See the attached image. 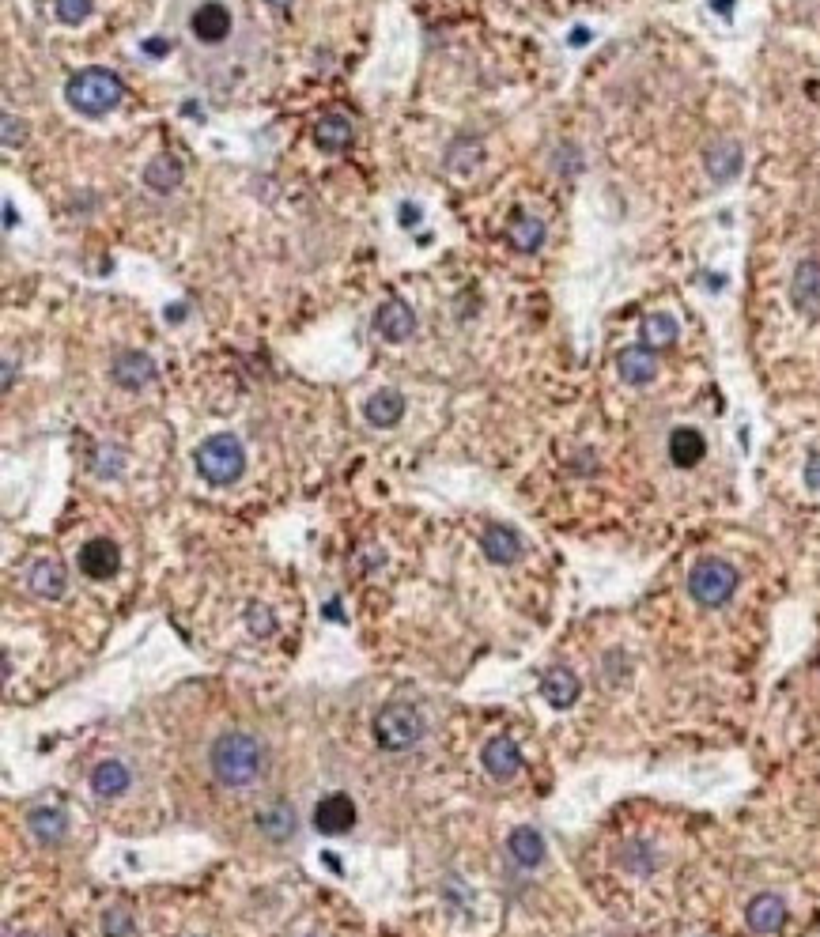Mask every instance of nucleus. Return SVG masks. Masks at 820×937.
I'll list each match as a JSON object with an SVG mask.
<instances>
[{
  "instance_id": "nucleus-21",
  "label": "nucleus",
  "mask_w": 820,
  "mask_h": 937,
  "mask_svg": "<svg viewBox=\"0 0 820 937\" xmlns=\"http://www.w3.org/2000/svg\"><path fill=\"white\" fill-rule=\"evenodd\" d=\"M363 416H367V424L371 427L401 424V416H405V397H401V390L371 393V397H367V405H363Z\"/></svg>"
},
{
  "instance_id": "nucleus-14",
  "label": "nucleus",
  "mask_w": 820,
  "mask_h": 937,
  "mask_svg": "<svg viewBox=\"0 0 820 937\" xmlns=\"http://www.w3.org/2000/svg\"><path fill=\"white\" fill-rule=\"evenodd\" d=\"M616 371H620V378H624L628 386H647V382H654V375H658V356H654V348H647V344H632V348H624V352L616 356Z\"/></svg>"
},
{
  "instance_id": "nucleus-33",
  "label": "nucleus",
  "mask_w": 820,
  "mask_h": 937,
  "mask_svg": "<svg viewBox=\"0 0 820 937\" xmlns=\"http://www.w3.org/2000/svg\"><path fill=\"white\" fill-rule=\"evenodd\" d=\"M246 624H250L254 635H273L276 631V620L265 605H250V609H246Z\"/></svg>"
},
{
  "instance_id": "nucleus-20",
  "label": "nucleus",
  "mask_w": 820,
  "mask_h": 937,
  "mask_svg": "<svg viewBox=\"0 0 820 937\" xmlns=\"http://www.w3.org/2000/svg\"><path fill=\"white\" fill-rule=\"evenodd\" d=\"M507 851H511V858L522 869L541 866V862H545V835L537 832V828H530V824H522V828H514V832L507 835Z\"/></svg>"
},
{
  "instance_id": "nucleus-5",
  "label": "nucleus",
  "mask_w": 820,
  "mask_h": 937,
  "mask_svg": "<svg viewBox=\"0 0 820 937\" xmlns=\"http://www.w3.org/2000/svg\"><path fill=\"white\" fill-rule=\"evenodd\" d=\"M424 737V715L412 703H390L375 715V741L390 752H405Z\"/></svg>"
},
{
  "instance_id": "nucleus-39",
  "label": "nucleus",
  "mask_w": 820,
  "mask_h": 937,
  "mask_svg": "<svg viewBox=\"0 0 820 937\" xmlns=\"http://www.w3.org/2000/svg\"><path fill=\"white\" fill-rule=\"evenodd\" d=\"M711 8L722 12V16H730V12H734V0H711Z\"/></svg>"
},
{
  "instance_id": "nucleus-31",
  "label": "nucleus",
  "mask_w": 820,
  "mask_h": 937,
  "mask_svg": "<svg viewBox=\"0 0 820 937\" xmlns=\"http://www.w3.org/2000/svg\"><path fill=\"white\" fill-rule=\"evenodd\" d=\"M103 934L106 937H137V922L125 907H114L103 915Z\"/></svg>"
},
{
  "instance_id": "nucleus-22",
  "label": "nucleus",
  "mask_w": 820,
  "mask_h": 937,
  "mask_svg": "<svg viewBox=\"0 0 820 937\" xmlns=\"http://www.w3.org/2000/svg\"><path fill=\"white\" fill-rule=\"evenodd\" d=\"M314 144L329 155L344 152V148L352 144V121L344 118V114H325V118L314 125Z\"/></svg>"
},
{
  "instance_id": "nucleus-15",
  "label": "nucleus",
  "mask_w": 820,
  "mask_h": 937,
  "mask_svg": "<svg viewBox=\"0 0 820 937\" xmlns=\"http://www.w3.org/2000/svg\"><path fill=\"white\" fill-rule=\"evenodd\" d=\"M480 760H484V771H488L492 779L507 783V779L518 775V767H522V752H518V745H514L511 737H492V741L484 745V752H480Z\"/></svg>"
},
{
  "instance_id": "nucleus-27",
  "label": "nucleus",
  "mask_w": 820,
  "mask_h": 937,
  "mask_svg": "<svg viewBox=\"0 0 820 937\" xmlns=\"http://www.w3.org/2000/svg\"><path fill=\"white\" fill-rule=\"evenodd\" d=\"M677 333H681V329H677V318H669V314H647L643 325H639V337H643V344L654 348V352L677 344Z\"/></svg>"
},
{
  "instance_id": "nucleus-12",
  "label": "nucleus",
  "mask_w": 820,
  "mask_h": 937,
  "mask_svg": "<svg viewBox=\"0 0 820 937\" xmlns=\"http://www.w3.org/2000/svg\"><path fill=\"white\" fill-rule=\"evenodd\" d=\"M118 567H121V552L114 541L95 537V541H87V545L80 548V571H84L87 579L103 582V579H110V575H118Z\"/></svg>"
},
{
  "instance_id": "nucleus-13",
  "label": "nucleus",
  "mask_w": 820,
  "mask_h": 937,
  "mask_svg": "<svg viewBox=\"0 0 820 937\" xmlns=\"http://www.w3.org/2000/svg\"><path fill=\"white\" fill-rule=\"evenodd\" d=\"M745 922H749L752 934H775V930H783L786 922V903L775 892H760L745 907Z\"/></svg>"
},
{
  "instance_id": "nucleus-34",
  "label": "nucleus",
  "mask_w": 820,
  "mask_h": 937,
  "mask_svg": "<svg viewBox=\"0 0 820 937\" xmlns=\"http://www.w3.org/2000/svg\"><path fill=\"white\" fill-rule=\"evenodd\" d=\"M23 137H27L23 121H16V114H12V110H4V144H8V148H19V144H23Z\"/></svg>"
},
{
  "instance_id": "nucleus-25",
  "label": "nucleus",
  "mask_w": 820,
  "mask_h": 937,
  "mask_svg": "<svg viewBox=\"0 0 820 937\" xmlns=\"http://www.w3.org/2000/svg\"><path fill=\"white\" fill-rule=\"evenodd\" d=\"M65 586H69V579H65V567L57 560H38L35 567H31V590H35L38 597L57 601V597L65 594Z\"/></svg>"
},
{
  "instance_id": "nucleus-38",
  "label": "nucleus",
  "mask_w": 820,
  "mask_h": 937,
  "mask_svg": "<svg viewBox=\"0 0 820 937\" xmlns=\"http://www.w3.org/2000/svg\"><path fill=\"white\" fill-rule=\"evenodd\" d=\"M163 318H167V322H182V318H186V303H174V307H167V310H163Z\"/></svg>"
},
{
  "instance_id": "nucleus-6",
  "label": "nucleus",
  "mask_w": 820,
  "mask_h": 937,
  "mask_svg": "<svg viewBox=\"0 0 820 937\" xmlns=\"http://www.w3.org/2000/svg\"><path fill=\"white\" fill-rule=\"evenodd\" d=\"M231 27H235V19H231V12L223 8L220 0H205V4L193 8V16H189V31H193L197 42H205V46H220L223 38L231 35Z\"/></svg>"
},
{
  "instance_id": "nucleus-41",
  "label": "nucleus",
  "mask_w": 820,
  "mask_h": 937,
  "mask_svg": "<svg viewBox=\"0 0 820 937\" xmlns=\"http://www.w3.org/2000/svg\"><path fill=\"white\" fill-rule=\"evenodd\" d=\"M4 223L16 227V208H12V201H4Z\"/></svg>"
},
{
  "instance_id": "nucleus-30",
  "label": "nucleus",
  "mask_w": 820,
  "mask_h": 937,
  "mask_svg": "<svg viewBox=\"0 0 820 937\" xmlns=\"http://www.w3.org/2000/svg\"><path fill=\"white\" fill-rule=\"evenodd\" d=\"M91 12H95V0H53V16L65 27H80Z\"/></svg>"
},
{
  "instance_id": "nucleus-36",
  "label": "nucleus",
  "mask_w": 820,
  "mask_h": 937,
  "mask_svg": "<svg viewBox=\"0 0 820 937\" xmlns=\"http://www.w3.org/2000/svg\"><path fill=\"white\" fill-rule=\"evenodd\" d=\"M144 50H148V57H167V53H171V42H163V38H148V42H144Z\"/></svg>"
},
{
  "instance_id": "nucleus-10",
  "label": "nucleus",
  "mask_w": 820,
  "mask_h": 937,
  "mask_svg": "<svg viewBox=\"0 0 820 937\" xmlns=\"http://www.w3.org/2000/svg\"><path fill=\"white\" fill-rule=\"evenodd\" d=\"M110 378L118 382L121 390L137 393L155 382V359L148 352H121L114 359V367H110Z\"/></svg>"
},
{
  "instance_id": "nucleus-32",
  "label": "nucleus",
  "mask_w": 820,
  "mask_h": 937,
  "mask_svg": "<svg viewBox=\"0 0 820 937\" xmlns=\"http://www.w3.org/2000/svg\"><path fill=\"white\" fill-rule=\"evenodd\" d=\"M121 469H125V454H121L118 446H103L99 458H95V473L99 477H118Z\"/></svg>"
},
{
  "instance_id": "nucleus-16",
  "label": "nucleus",
  "mask_w": 820,
  "mask_h": 937,
  "mask_svg": "<svg viewBox=\"0 0 820 937\" xmlns=\"http://www.w3.org/2000/svg\"><path fill=\"white\" fill-rule=\"evenodd\" d=\"M480 548H484V556L492 563H499V567H511V563L522 560V537L514 533L511 526H488L484 529V537H480Z\"/></svg>"
},
{
  "instance_id": "nucleus-2",
  "label": "nucleus",
  "mask_w": 820,
  "mask_h": 937,
  "mask_svg": "<svg viewBox=\"0 0 820 937\" xmlns=\"http://www.w3.org/2000/svg\"><path fill=\"white\" fill-rule=\"evenodd\" d=\"M125 99V84L118 72L103 69V65H87L65 84V103L84 114V118H103L114 106Z\"/></svg>"
},
{
  "instance_id": "nucleus-3",
  "label": "nucleus",
  "mask_w": 820,
  "mask_h": 937,
  "mask_svg": "<svg viewBox=\"0 0 820 937\" xmlns=\"http://www.w3.org/2000/svg\"><path fill=\"white\" fill-rule=\"evenodd\" d=\"M246 469V450L235 435H208L205 443L197 446V473L208 480V484H235Z\"/></svg>"
},
{
  "instance_id": "nucleus-1",
  "label": "nucleus",
  "mask_w": 820,
  "mask_h": 937,
  "mask_svg": "<svg viewBox=\"0 0 820 937\" xmlns=\"http://www.w3.org/2000/svg\"><path fill=\"white\" fill-rule=\"evenodd\" d=\"M208 767H212V775H216L220 786L239 790V786H250L257 775H261L265 749H261L257 737H250V733H242V730L220 733V737L212 741V749H208Z\"/></svg>"
},
{
  "instance_id": "nucleus-9",
  "label": "nucleus",
  "mask_w": 820,
  "mask_h": 937,
  "mask_svg": "<svg viewBox=\"0 0 820 937\" xmlns=\"http://www.w3.org/2000/svg\"><path fill=\"white\" fill-rule=\"evenodd\" d=\"M703 167H707L715 186H730L737 174H741V167H745V152H741L737 140H715V144L703 152Z\"/></svg>"
},
{
  "instance_id": "nucleus-35",
  "label": "nucleus",
  "mask_w": 820,
  "mask_h": 937,
  "mask_svg": "<svg viewBox=\"0 0 820 937\" xmlns=\"http://www.w3.org/2000/svg\"><path fill=\"white\" fill-rule=\"evenodd\" d=\"M805 488L820 492V454H813V458L805 461Z\"/></svg>"
},
{
  "instance_id": "nucleus-4",
  "label": "nucleus",
  "mask_w": 820,
  "mask_h": 937,
  "mask_svg": "<svg viewBox=\"0 0 820 937\" xmlns=\"http://www.w3.org/2000/svg\"><path fill=\"white\" fill-rule=\"evenodd\" d=\"M737 582H741V575H737L734 563L718 560V556H707V560H700L692 567V575H688V594H692V601L707 605V609H718V605H726V601L734 597Z\"/></svg>"
},
{
  "instance_id": "nucleus-37",
  "label": "nucleus",
  "mask_w": 820,
  "mask_h": 937,
  "mask_svg": "<svg viewBox=\"0 0 820 937\" xmlns=\"http://www.w3.org/2000/svg\"><path fill=\"white\" fill-rule=\"evenodd\" d=\"M12 382H16V359L4 356V390H12Z\"/></svg>"
},
{
  "instance_id": "nucleus-17",
  "label": "nucleus",
  "mask_w": 820,
  "mask_h": 937,
  "mask_svg": "<svg viewBox=\"0 0 820 937\" xmlns=\"http://www.w3.org/2000/svg\"><path fill=\"white\" fill-rule=\"evenodd\" d=\"M182 178H186V163L171 152L155 155L152 163L144 167V186L152 189V193H163V197L182 186Z\"/></svg>"
},
{
  "instance_id": "nucleus-23",
  "label": "nucleus",
  "mask_w": 820,
  "mask_h": 937,
  "mask_svg": "<svg viewBox=\"0 0 820 937\" xmlns=\"http://www.w3.org/2000/svg\"><path fill=\"white\" fill-rule=\"evenodd\" d=\"M507 242H511L518 254H533V250H541L545 246V223L537 220V216H514L511 227H507Z\"/></svg>"
},
{
  "instance_id": "nucleus-7",
  "label": "nucleus",
  "mask_w": 820,
  "mask_h": 937,
  "mask_svg": "<svg viewBox=\"0 0 820 937\" xmlns=\"http://www.w3.org/2000/svg\"><path fill=\"white\" fill-rule=\"evenodd\" d=\"M790 303H794V310H798L802 318H809V322L820 318V261H802V265L794 269Z\"/></svg>"
},
{
  "instance_id": "nucleus-40",
  "label": "nucleus",
  "mask_w": 820,
  "mask_h": 937,
  "mask_svg": "<svg viewBox=\"0 0 820 937\" xmlns=\"http://www.w3.org/2000/svg\"><path fill=\"white\" fill-rule=\"evenodd\" d=\"M420 220V208H401V223H416Z\"/></svg>"
},
{
  "instance_id": "nucleus-24",
  "label": "nucleus",
  "mask_w": 820,
  "mask_h": 937,
  "mask_svg": "<svg viewBox=\"0 0 820 937\" xmlns=\"http://www.w3.org/2000/svg\"><path fill=\"white\" fill-rule=\"evenodd\" d=\"M91 790H95L99 798H118V794H125V790H129V767L121 764V760H103V764L91 771Z\"/></svg>"
},
{
  "instance_id": "nucleus-8",
  "label": "nucleus",
  "mask_w": 820,
  "mask_h": 937,
  "mask_svg": "<svg viewBox=\"0 0 820 937\" xmlns=\"http://www.w3.org/2000/svg\"><path fill=\"white\" fill-rule=\"evenodd\" d=\"M375 333L390 344L409 341L412 333H416V314H412L409 303H405V299H386V303L375 310Z\"/></svg>"
},
{
  "instance_id": "nucleus-42",
  "label": "nucleus",
  "mask_w": 820,
  "mask_h": 937,
  "mask_svg": "<svg viewBox=\"0 0 820 937\" xmlns=\"http://www.w3.org/2000/svg\"><path fill=\"white\" fill-rule=\"evenodd\" d=\"M265 4H269L273 12H288V8H291V0H265Z\"/></svg>"
},
{
  "instance_id": "nucleus-26",
  "label": "nucleus",
  "mask_w": 820,
  "mask_h": 937,
  "mask_svg": "<svg viewBox=\"0 0 820 937\" xmlns=\"http://www.w3.org/2000/svg\"><path fill=\"white\" fill-rule=\"evenodd\" d=\"M257 828L269 835V839H276V843H284V839L295 832V813H291V805H284V801L265 805V809L257 813Z\"/></svg>"
},
{
  "instance_id": "nucleus-19",
  "label": "nucleus",
  "mask_w": 820,
  "mask_h": 937,
  "mask_svg": "<svg viewBox=\"0 0 820 937\" xmlns=\"http://www.w3.org/2000/svg\"><path fill=\"white\" fill-rule=\"evenodd\" d=\"M703 458H707V439H703L696 427H677V431L669 435V461H673L677 469H692V465H700Z\"/></svg>"
},
{
  "instance_id": "nucleus-43",
  "label": "nucleus",
  "mask_w": 820,
  "mask_h": 937,
  "mask_svg": "<svg viewBox=\"0 0 820 937\" xmlns=\"http://www.w3.org/2000/svg\"><path fill=\"white\" fill-rule=\"evenodd\" d=\"M314 937H318V934H314Z\"/></svg>"
},
{
  "instance_id": "nucleus-28",
  "label": "nucleus",
  "mask_w": 820,
  "mask_h": 937,
  "mask_svg": "<svg viewBox=\"0 0 820 937\" xmlns=\"http://www.w3.org/2000/svg\"><path fill=\"white\" fill-rule=\"evenodd\" d=\"M27 824H31V832L38 835V843H46V847L61 843L65 832H69V820H65L61 809H35V813L27 817Z\"/></svg>"
},
{
  "instance_id": "nucleus-18",
  "label": "nucleus",
  "mask_w": 820,
  "mask_h": 937,
  "mask_svg": "<svg viewBox=\"0 0 820 937\" xmlns=\"http://www.w3.org/2000/svg\"><path fill=\"white\" fill-rule=\"evenodd\" d=\"M582 684L579 677L571 673V669H564V665H556V669H548L545 677H541V696L556 707V711H567L575 699H579Z\"/></svg>"
},
{
  "instance_id": "nucleus-11",
  "label": "nucleus",
  "mask_w": 820,
  "mask_h": 937,
  "mask_svg": "<svg viewBox=\"0 0 820 937\" xmlns=\"http://www.w3.org/2000/svg\"><path fill=\"white\" fill-rule=\"evenodd\" d=\"M356 824V805L348 794H329L314 805V828L322 835H344Z\"/></svg>"
},
{
  "instance_id": "nucleus-29",
  "label": "nucleus",
  "mask_w": 820,
  "mask_h": 937,
  "mask_svg": "<svg viewBox=\"0 0 820 937\" xmlns=\"http://www.w3.org/2000/svg\"><path fill=\"white\" fill-rule=\"evenodd\" d=\"M620 866L628 869V873H654L658 869V851L650 847V843H628L624 847V854H620Z\"/></svg>"
}]
</instances>
